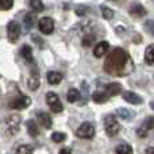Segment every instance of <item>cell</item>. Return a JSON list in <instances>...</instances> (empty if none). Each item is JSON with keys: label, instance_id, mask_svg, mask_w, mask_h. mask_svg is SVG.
Here are the masks:
<instances>
[{"label": "cell", "instance_id": "obj_1", "mask_svg": "<svg viewBox=\"0 0 154 154\" xmlns=\"http://www.w3.org/2000/svg\"><path fill=\"white\" fill-rule=\"evenodd\" d=\"M104 72L111 76H127L134 70V62L127 51L116 48L108 54L104 61Z\"/></svg>", "mask_w": 154, "mask_h": 154}, {"label": "cell", "instance_id": "obj_2", "mask_svg": "<svg viewBox=\"0 0 154 154\" xmlns=\"http://www.w3.org/2000/svg\"><path fill=\"white\" fill-rule=\"evenodd\" d=\"M104 128L108 137H115L120 131V125L114 115H108L104 119Z\"/></svg>", "mask_w": 154, "mask_h": 154}, {"label": "cell", "instance_id": "obj_3", "mask_svg": "<svg viewBox=\"0 0 154 154\" xmlns=\"http://www.w3.org/2000/svg\"><path fill=\"white\" fill-rule=\"evenodd\" d=\"M22 118L20 115H10L5 119V130L10 135H15L19 131V126H20Z\"/></svg>", "mask_w": 154, "mask_h": 154}, {"label": "cell", "instance_id": "obj_4", "mask_svg": "<svg viewBox=\"0 0 154 154\" xmlns=\"http://www.w3.org/2000/svg\"><path fill=\"white\" fill-rule=\"evenodd\" d=\"M76 135L81 139H91L95 135V127L91 122H84L76 131Z\"/></svg>", "mask_w": 154, "mask_h": 154}, {"label": "cell", "instance_id": "obj_5", "mask_svg": "<svg viewBox=\"0 0 154 154\" xmlns=\"http://www.w3.org/2000/svg\"><path fill=\"white\" fill-rule=\"evenodd\" d=\"M46 103H48V106L50 107L51 111L56 112V114H58V112H61L62 109H64V106H62V103L60 101L58 96H57L54 92L46 93Z\"/></svg>", "mask_w": 154, "mask_h": 154}, {"label": "cell", "instance_id": "obj_6", "mask_svg": "<svg viewBox=\"0 0 154 154\" xmlns=\"http://www.w3.org/2000/svg\"><path fill=\"white\" fill-rule=\"evenodd\" d=\"M38 27H39V31L45 35H50L54 31V20L49 16L45 18H41L38 22Z\"/></svg>", "mask_w": 154, "mask_h": 154}, {"label": "cell", "instance_id": "obj_7", "mask_svg": "<svg viewBox=\"0 0 154 154\" xmlns=\"http://www.w3.org/2000/svg\"><path fill=\"white\" fill-rule=\"evenodd\" d=\"M7 35H8L10 42H12V43H15L19 39V37H20V27H19L18 22L11 20L7 24Z\"/></svg>", "mask_w": 154, "mask_h": 154}, {"label": "cell", "instance_id": "obj_8", "mask_svg": "<svg viewBox=\"0 0 154 154\" xmlns=\"http://www.w3.org/2000/svg\"><path fill=\"white\" fill-rule=\"evenodd\" d=\"M30 106H31V97H29V96H20L19 99L12 100L10 104L12 109H24Z\"/></svg>", "mask_w": 154, "mask_h": 154}, {"label": "cell", "instance_id": "obj_9", "mask_svg": "<svg viewBox=\"0 0 154 154\" xmlns=\"http://www.w3.org/2000/svg\"><path fill=\"white\" fill-rule=\"evenodd\" d=\"M27 84H29V88L31 91H37L38 87H39L41 79H39V72L37 70V66H34L31 69V73H30V77H29V81H27Z\"/></svg>", "mask_w": 154, "mask_h": 154}, {"label": "cell", "instance_id": "obj_10", "mask_svg": "<svg viewBox=\"0 0 154 154\" xmlns=\"http://www.w3.org/2000/svg\"><path fill=\"white\" fill-rule=\"evenodd\" d=\"M108 49H109V43L107 42V41H101V42H99L97 45L95 46V49H93V56H95L96 58H101V57L108 51Z\"/></svg>", "mask_w": 154, "mask_h": 154}, {"label": "cell", "instance_id": "obj_11", "mask_svg": "<svg viewBox=\"0 0 154 154\" xmlns=\"http://www.w3.org/2000/svg\"><path fill=\"white\" fill-rule=\"evenodd\" d=\"M104 89H106V93L108 96H116V95H119V93H122L123 87L119 82H109V84H107L106 87H104Z\"/></svg>", "mask_w": 154, "mask_h": 154}, {"label": "cell", "instance_id": "obj_12", "mask_svg": "<svg viewBox=\"0 0 154 154\" xmlns=\"http://www.w3.org/2000/svg\"><path fill=\"white\" fill-rule=\"evenodd\" d=\"M123 99H125L127 103L130 104H142V101H143V99L139 95H137V93L131 92V91H126V92H123Z\"/></svg>", "mask_w": 154, "mask_h": 154}, {"label": "cell", "instance_id": "obj_13", "mask_svg": "<svg viewBox=\"0 0 154 154\" xmlns=\"http://www.w3.org/2000/svg\"><path fill=\"white\" fill-rule=\"evenodd\" d=\"M37 118H38V122H39V125L43 126L45 128H50L51 125H53L51 116L48 114V112H45V111L38 112V114H37Z\"/></svg>", "mask_w": 154, "mask_h": 154}, {"label": "cell", "instance_id": "obj_14", "mask_svg": "<svg viewBox=\"0 0 154 154\" xmlns=\"http://www.w3.org/2000/svg\"><path fill=\"white\" fill-rule=\"evenodd\" d=\"M128 12H130L131 16H134V18H142V16L146 15V10H145V7L142 4H133L130 7V10H128Z\"/></svg>", "mask_w": 154, "mask_h": 154}, {"label": "cell", "instance_id": "obj_15", "mask_svg": "<svg viewBox=\"0 0 154 154\" xmlns=\"http://www.w3.org/2000/svg\"><path fill=\"white\" fill-rule=\"evenodd\" d=\"M48 81H49V84H51V85H57V84H60L61 82V80H62V73H60V72H56V70H50V72H48Z\"/></svg>", "mask_w": 154, "mask_h": 154}, {"label": "cell", "instance_id": "obj_16", "mask_svg": "<svg viewBox=\"0 0 154 154\" xmlns=\"http://www.w3.org/2000/svg\"><path fill=\"white\" fill-rule=\"evenodd\" d=\"M20 56L23 57L24 60H26L27 62H30V64H32L34 62V56H32V50L31 48H30L29 45H23L20 49Z\"/></svg>", "mask_w": 154, "mask_h": 154}, {"label": "cell", "instance_id": "obj_17", "mask_svg": "<svg viewBox=\"0 0 154 154\" xmlns=\"http://www.w3.org/2000/svg\"><path fill=\"white\" fill-rule=\"evenodd\" d=\"M27 131H29V135H31L32 138H35V137L39 135V127L37 126V122L35 120H29L27 122Z\"/></svg>", "mask_w": 154, "mask_h": 154}, {"label": "cell", "instance_id": "obj_18", "mask_svg": "<svg viewBox=\"0 0 154 154\" xmlns=\"http://www.w3.org/2000/svg\"><path fill=\"white\" fill-rule=\"evenodd\" d=\"M108 99H109V96L107 95V93H104V92H93L92 93V100L95 101V103H97V104H101V103H106V101H108Z\"/></svg>", "mask_w": 154, "mask_h": 154}, {"label": "cell", "instance_id": "obj_19", "mask_svg": "<svg viewBox=\"0 0 154 154\" xmlns=\"http://www.w3.org/2000/svg\"><path fill=\"white\" fill-rule=\"evenodd\" d=\"M80 92L76 89V88H72V89L68 91V95H66V99L69 103H76V101L80 100Z\"/></svg>", "mask_w": 154, "mask_h": 154}, {"label": "cell", "instance_id": "obj_20", "mask_svg": "<svg viewBox=\"0 0 154 154\" xmlns=\"http://www.w3.org/2000/svg\"><path fill=\"white\" fill-rule=\"evenodd\" d=\"M35 20H37L35 12H29V14H26V16H24V26H26V29H31V27L34 26Z\"/></svg>", "mask_w": 154, "mask_h": 154}, {"label": "cell", "instance_id": "obj_21", "mask_svg": "<svg viewBox=\"0 0 154 154\" xmlns=\"http://www.w3.org/2000/svg\"><path fill=\"white\" fill-rule=\"evenodd\" d=\"M30 7L32 8L34 12H42L45 10V5H43L42 0H30Z\"/></svg>", "mask_w": 154, "mask_h": 154}, {"label": "cell", "instance_id": "obj_22", "mask_svg": "<svg viewBox=\"0 0 154 154\" xmlns=\"http://www.w3.org/2000/svg\"><path fill=\"white\" fill-rule=\"evenodd\" d=\"M145 60H146L147 64H154V43L150 46H147L146 53H145Z\"/></svg>", "mask_w": 154, "mask_h": 154}, {"label": "cell", "instance_id": "obj_23", "mask_svg": "<svg viewBox=\"0 0 154 154\" xmlns=\"http://www.w3.org/2000/svg\"><path fill=\"white\" fill-rule=\"evenodd\" d=\"M116 154H134V152H133V147H131L130 145L122 143L116 147Z\"/></svg>", "mask_w": 154, "mask_h": 154}, {"label": "cell", "instance_id": "obj_24", "mask_svg": "<svg viewBox=\"0 0 154 154\" xmlns=\"http://www.w3.org/2000/svg\"><path fill=\"white\" fill-rule=\"evenodd\" d=\"M116 115L119 118H122L123 120H130L131 118H133V112L128 111V109H126V108H119L116 111Z\"/></svg>", "mask_w": 154, "mask_h": 154}, {"label": "cell", "instance_id": "obj_25", "mask_svg": "<svg viewBox=\"0 0 154 154\" xmlns=\"http://www.w3.org/2000/svg\"><path fill=\"white\" fill-rule=\"evenodd\" d=\"M32 153H34V147L30 146V145H22L15 152V154H32Z\"/></svg>", "mask_w": 154, "mask_h": 154}, {"label": "cell", "instance_id": "obj_26", "mask_svg": "<svg viewBox=\"0 0 154 154\" xmlns=\"http://www.w3.org/2000/svg\"><path fill=\"white\" fill-rule=\"evenodd\" d=\"M142 128H143V130H146V131L153 130V128H154V116L146 118V119L143 120V123H142Z\"/></svg>", "mask_w": 154, "mask_h": 154}, {"label": "cell", "instance_id": "obj_27", "mask_svg": "<svg viewBox=\"0 0 154 154\" xmlns=\"http://www.w3.org/2000/svg\"><path fill=\"white\" fill-rule=\"evenodd\" d=\"M93 42H95V35H93V34H87L84 38H82V41H81L82 46H85V48L92 46Z\"/></svg>", "mask_w": 154, "mask_h": 154}, {"label": "cell", "instance_id": "obj_28", "mask_svg": "<svg viewBox=\"0 0 154 154\" xmlns=\"http://www.w3.org/2000/svg\"><path fill=\"white\" fill-rule=\"evenodd\" d=\"M101 14H103V18L107 19V20H109V19L114 16V11L111 10V8H108L107 5H101Z\"/></svg>", "mask_w": 154, "mask_h": 154}, {"label": "cell", "instance_id": "obj_29", "mask_svg": "<svg viewBox=\"0 0 154 154\" xmlns=\"http://www.w3.org/2000/svg\"><path fill=\"white\" fill-rule=\"evenodd\" d=\"M51 139H53L56 143H61V142H64L65 139H66V134L65 133H53Z\"/></svg>", "mask_w": 154, "mask_h": 154}, {"label": "cell", "instance_id": "obj_30", "mask_svg": "<svg viewBox=\"0 0 154 154\" xmlns=\"http://www.w3.org/2000/svg\"><path fill=\"white\" fill-rule=\"evenodd\" d=\"M14 5V0H0V10H11Z\"/></svg>", "mask_w": 154, "mask_h": 154}, {"label": "cell", "instance_id": "obj_31", "mask_svg": "<svg viewBox=\"0 0 154 154\" xmlns=\"http://www.w3.org/2000/svg\"><path fill=\"white\" fill-rule=\"evenodd\" d=\"M145 30H146L147 32H150L152 35H154V20H147L145 22Z\"/></svg>", "mask_w": 154, "mask_h": 154}, {"label": "cell", "instance_id": "obj_32", "mask_svg": "<svg viewBox=\"0 0 154 154\" xmlns=\"http://www.w3.org/2000/svg\"><path fill=\"white\" fill-rule=\"evenodd\" d=\"M76 14L79 16H84L85 14H87V7H84V5H79V7L76 8Z\"/></svg>", "mask_w": 154, "mask_h": 154}, {"label": "cell", "instance_id": "obj_33", "mask_svg": "<svg viewBox=\"0 0 154 154\" xmlns=\"http://www.w3.org/2000/svg\"><path fill=\"white\" fill-rule=\"evenodd\" d=\"M137 134H138L139 137H141V138H145V137H147V131L146 130H143V128H139L138 131H137Z\"/></svg>", "mask_w": 154, "mask_h": 154}, {"label": "cell", "instance_id": "obj_34", "mask_svg": "<svg viewBox=\"0 0 154 154\" xmlns=\"http://www.w3.org/2000/svg\"><path fill=\"white\" fill-rule=\"evenodd\" d=\"M58 154H72V149L70 147H62Z\"/></svg>", "mask_w": 154, "mask_h": 154}, {"label": "cell", "instance_id": "obj_35", "mask_svg": "<svg viewBox=\"0 0 154 154\" xmlns=\"http://www.w3.org/2000/svg\"><path fill=\"white\" fill-rule=\"evenodd\" d=\"M32 39H34V42L35 43H38V45H41V46H42L43 45V42H42V41H41V38H38V35H32Z\"/></svg>", "mask_w": 154, "mask_h": 154}, {"label": "cell", "instance_id": "obj_36", "mask_svg": "<svg viewBox=\"0 0 154 154\" xmlns=\"http://www.w3.org/2000/svg\"><path fill=\"white\" fill-rule=\"evenodd\" d=\"M142 39H141V35H135L134 37V43H141Z\"/></svg>", "mask_w": 154, "mask_h": 154}, {"label": "cell", "instance_id": "obj_37", "mask_svg": "<svg viewBox=\"0 0 154 154\" xmlns=\"http://www.w3.org/2000/svg\"><path fill=\"white\" fill-rule=\"evenodd\" d=\"M146 154H154V147H147V149H146Z\"/></svg>", "mask_w": 154, "mask_h": 154}, {"label": "cell", "instance_id": "obj_38", "mask_svg": "<svg viewBox=\"0 0 154 154\" xmlns=\"http://www.w3.org/2000/svg\"><path fill=\"white\" fill-rule=\"evenodd\" d=\"M150 107H152V109H154V101H152V103H150Z\"/></svg>", "mask_w": 154, "mask_h": 154}]
</instances>
